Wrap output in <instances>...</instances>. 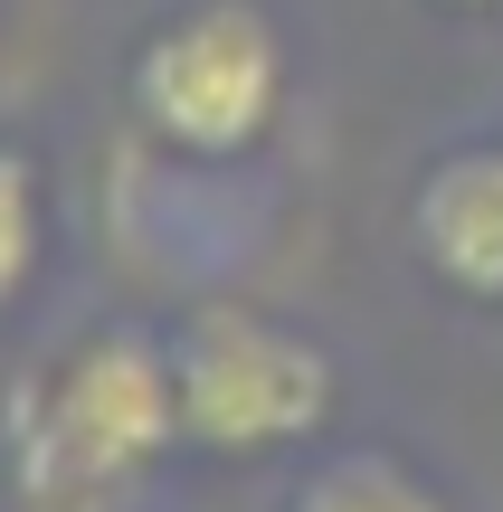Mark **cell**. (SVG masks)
Segmentation results:
<instances>
[{"label": "cell", "instance_id": "3957f363", "mask_svg": "<svg viewBox=\"0 0 503 512\" xmlns=\"http://www.w3.org/2000/svg\"><path fill=\"white\" fill-rule=\"evenodd\" d=\"M133 124L181 162H247L285 114V29L266 0H181L133 48Z\"/></svg>", "mask_w": 503, "mask_h": 512}, {"label": "cell", "instance_id": "277c9868", "mask_svg": "<svg viewBox=\"0 0 503 512\" xmlns=\"http://www.w3.org/2000/svg\"><path fill=\"white\" fill-rule=\"evenodd\" d=\"M409 247L456 304H503V133L447 143L418 171Z\"/></svg>", "mask_w": 503, "mask_h": 512}, {"label": "cell", "instance_id": "8992f818", "mask_svg": "<svg viewBox=\"0 0 503 512\" xmlns=\"http://www.w3.org/2000/svg\"><path fill=\"white\" fill-rule=\"evenodd\" d=\"M38 247H48V200H38V162L19 143H0V313L29 294Z\"/></svg>", "mask_w": 503, "mask_h": 512}, {"label": "cell", "instance_id": "7a4b0ae2", "mask_svg": "<svg viewBox=\"0 0 503 512\" xmlns=\"http://www.w3.org/2000/svg\"><path fill=\"white\" fill-rule=\"evenodd\" d=\"M162 342H171L181 446H200V456H285V446H314L342 408V361L285 313L200 304Z\"/></svg>", "mask_w": 503, "mask_h": 512}, {"label": "cell", "instance_id": "6da1fadb", "mask_svg": "<svg viewBox=\"0 0 503 512\" xmlns=\"http://www.w3.org/2000/svg\"><path fill=\"white\" fill-rule=\"evenodd\" d=\"M0 446H10V484L29 512H114L181 446L171 342L143 323H95L86 342L48 351L10 389Z\"/></svg>", "mask_w": 503, "mask_h": 512}, {"label": "cell", "instance_id": "52a82bcc", "mask_svg": "<svg viewBox=\"0 0 503 512\" xmlns=\"http://www.w3.org/2000/svg\"><path fill=\"white\" fill-rule=\"evenodd\" d=\"M447 10H494V0H447Z\"/></svg>", "mask_w": 503, "mask_h": 512}, {"label": "cell", "instance_id": "5b68a950", "mask_svg": "<svg viewBox=\"0 0 503 512\" xmlns=\"http://www.w3.org/2000/svg\"><path fill=\"white\" fill-rule=\"evenodd\" d=\"M285 512H456L437 494L418 465L380 456V446H342V456H323L314 475L285 494Z\"/></svg>", "mask_w": 503, "mask_h": 512}]
</instances>
